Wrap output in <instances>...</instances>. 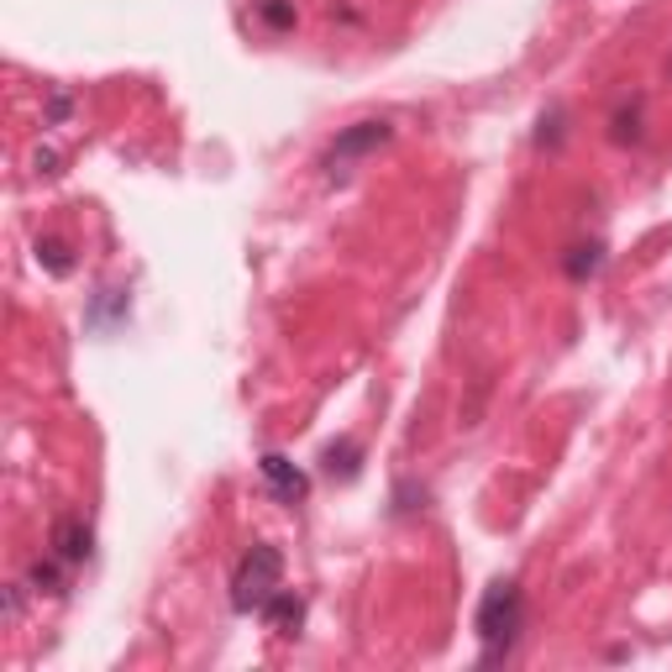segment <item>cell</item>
<instances>
[{"label":"cell","mask_w":672,"mask_h":672,"mask_svg":"<svg viewBox=\"0 0 672 672\" xmlns=\"http://www.w3.org/2000/svg\"><path fill=\"white\" fill-rule=\"evenodd\" d=\"M668 74H672V63H668Z\"/></svg>","instance_id":"e0dca14e"},{"label":"cell","mask_w":672,"mask_h":672,"mask_svg":"<svg viewBox=\"0 0 672 672\" xmlns=\"http://www.w3.org/2000/svg\"><path fill=\"white\" fill-rule=\"evenodd\" d=\"M48 546H54V557H63L69 567H80L95 557V531L84 526L80 515H58L54 531H48Z\"/></svg>","instance_id":"277c9868"},{"label":"cell","mask_w":672,"mask_h":672,"mask_svg":"<svg viewBox=\"0 0 672 672\" xmlns=\"http://www.w3.org/2000/svg\"><path fill=\"white\" fill-rule=\"evenodd\" d=\"M567 279H578V284H583V279H593V273L604 269V243H578L573 247V252H567Z\"/></svg>","instance_id":"9c48e42d"},{"label":"cell","mask_w":672,"mask_h":672,"mask_svg":"<svg viewBox=\"0 0 672 672\" xmlns=\"http://www.w3.org/2000/svg\"><path fill=\"white\" fill-rule=\"evenodd\" d=\"M37 174H58V153L43 148V153H37Z\"/></svg>","instance_id":"2e32d148"},{"label":"cell","mask_w":672,"mask_h":672,"mask_svg":"<svg viewBox=\"0 0 672 672\" xmlns=\"http://www.w3.org/2000/svg\"><path fill=\"white\" fill-rule=\"evenodd\" d=\"M69 110H74V95H69V90H58L54 101H48V121H63Z\"/></svg>","instance_id":"9a60e30c"},{"label":"cell","mask_w":672,"mask_h":672,"mask_svg":"<svg viewBox=\"0 0 672 672\" xmlns=\"http://www.w3.org/2000/svg\"><path fill=\"white\" fill-rule=\"evenodd\" d=\"M37 263L54 273V279H63V273H74V252H69L63 237H37Z\"/></svg>","instance_id":"30bf717a"},{"label":"cell","mask_w":672,"mask_h":672,"mask_svg":"<svg viewBox=\"0 0 672 672\" xmlns=\"http://www.w3.org/2000/svg\"><path fill=\"white\" fill-rule=\"evenodd\" d=\"M22 589H27V583H5V625L22 620Z\"/></svg>","instance_id":"5bb4252c"},{"label":"cell","mask_w":672,"mask_h":672,"mask_svg":"<svg viewBox=\"0 0 672 672\" xmlns=\"http://www.w3.org/2000/svg\"><path fill=\"white\" fill-rule=\"evenodd\" d=\"M321 468L331 473V479L352 484V479H357V468H363V447H357L352 436H342V441H331V447L321 452Z\"/></svg>","instance_id":"52a82bcc"},{"label":"cell","mask_w":672,"mask_h":672,"mask_svg":"<svg viewBox=\"0 0 672 672\" xmlns=\"http://www.w3.org/2000/svg\"><path fill=\"white\" fill-rule=\"evenodd\" d=\"M263 468V479H269V488L284 499V505H305V494H310V479L299 473L295 462L284 458V452H269V458L258 462Z\"/></svg>","instance_id":"5b68a950"},{"label":"cell","mask_w":672,"mask_h":672,"mask_svg":"<svg viewBox=\"0 0 672 672\" xmlns=\"http://www.w3.org/2000/svg\"><path fill=\"white\" fill-rule=\"evenodd\" d=\"M263 620H269L273 636H295L299 625H305V599L290 593V589H279L269 604H263Z\"/></svg>","instance_id":"8992f818"},{"label":"cell","mask_w":672,"mask_h":672,"mask_svg":"<svg viewBox=\"0 0 672 672\" xmlns=\"http://www.w3.org/2000/svg\"><path fill=\"white\" fill-rule=\"evenodd\" d=\"M258 16H263L273 32H290L295 27V0H258Z\"/></svg>","instance_id":"8fae6325"},{"label":"cell","mask_w":672,"mask_h":672,"mask_svg":"<svg viewBox=\"0 0 672 672\" xmlns=\"http://www.w3.org/2000/svg\"><path fill=\"white\" fill-rule=\"evenodd\" d=\"M473 630H479V641H484V668L494 662H505L520 641V630H526V593L515 578H494L479 599V615H473Z\"/></svg>","instance_id":"6da1fadb"},{"label":"cell","mask_w":672,"mask_h":672,"mask_svg":"<svg viewBox=\"0 0 672 672\" xmlns=\"http://www.w3.org/2000/svg\"><path fill=\"white\" fill-rule=\"evenodd\" d=\"M279 589H284V557H279V546H269V541L247 546L237 573H232V610L237 615H263V604Z\"/></svg>","instance_id":"7a4b0ae2"},{"label":"cell","mask_w":672,"mask_h":672,"mask_svg":"<svg viewBox=\"0 0 672 672\" xmlns=\"http://www.w3.org/2000/svg\"><path fill=\"white\" fill-rule=\"evenodd\" d=\"M389 137H394V127H389V121H357V127H347V132L326 148V158H321L326 179H347L352 163L368 158V153H378Z\"/></svg>","instance_id":"3957f363"},{"label":"cell","mask_w":672,"mask_h":672,"mask_svg":"<svg viewBox=\"0 0 672 672\" xmlns=\"http://www.w3.org/2000/svg\"><path fill=\"white\" fill-rule=\"evenodd\" d=\"M610 137H615L620 148H625V142H641V101H636L630 110H615V127H610Z\"/></svg>","instance_id":"7c38bea8"},{"label":"cell","mask_w":672,"mask_h":672,"mask_svg":"<svg viewBox=\"0 0 672 672\" xmlns=\"http://www.w3.org/2000/svg\"><path fill=\"white\" fill-rule=\"evenodd\" d=\"M27 589L32 593H63L69 589V563H63V557H54V552H48V557H37V563L27 567Z\"/></svg>","instance_id":"ba28073f"},{"label":"cell","mask_w":672,"mask_h":672,"mask_svg":"<svg viewBox=\"0 0 672 672\" xmlns=\"http://www.w3.org/2000/svg\"><path fill=\"white\" fill-rule=\"evenodd\" d=\"M563 121H567V110H563V106L552 110V116H541V132H537L541 148H557V142H563Z\"/></svg>","instance_id":"4fadbf2b"}]
</instances>
